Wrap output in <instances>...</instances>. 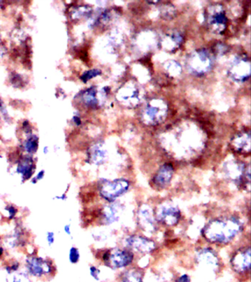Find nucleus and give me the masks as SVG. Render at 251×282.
<instances>
[{"label":"nucleus","instance_id":"obj_18","mask_svg":"<svg viewBox=\"0 0 251 282\" xmlns=\"http://www.w3.org/2000/svg\"><path fill=\"white\" fill-rule=\"evenodd\" d=\"M232 147L239 153H249L251 151V134L243 132L236 135L231 142Z\"/></svg>","mask_w":251,"mask_h":282},{"label":"nucleus","instance_id":"obj_1","mask_svg":"<svg viewBox=\"0 0 251 282\" xmlns=\"http://www.w3.org/2000/svg\"><path fill=\"white\" fill-rule=\"evenodd\" d=\"M243 223L236 216L216 217L209 220L202 229L205 240L214 244L229 243L243 230Z\"/></svg>","mask_w":251,"mask_h":282},{"label":"nucleus","instance_id":"obj_3","mask_svg":"<svg viewBox=\"0 0 251 282\" xmlns=\"http://www.w3.org/2000/svg\"><path fill=\"white\" fill-rule=\"evenodd\" d=\"M25 266L29 276L36 278L48 277L55 275V264L49 258H43L32 254L25 260Z\"/></svg>","mask_w":251,"mask_h":282},{"label":"nucleus","instance_id":"obj_4","mask_svg":"<svg viewBox=\"0 0 251 282\" xmlns=\"http://www.w3.org/2000/svg\"><path fill=\"white\" fill-rule=\"evenodd\" d=\"M101 258L103 263L108 267L112 269H121L132 264L134 255L130 250L116 248L105 251Z\"/></svg>","mask_w":251,"mask_h":282},{"label":"nucleus","instance_id":"obj_21","mask_svg":"<svg viewBox=\"0 0 251 282\" xmlns=\"http://www.w3.org/2000/svg\"><path fill=\"white\" fill-rule=\"evenodd\" d=\"M143 272L139 269H129L122 273L120 282H143Z\"/></svg>","mask_w":251,"mask_h":282},{"label":"nucleus","instance_id":"obj_33","mask_svg":"<svg viewBox=\"0 0 251 282\" xmlns=\"http://www.w3.org/2000/svg\"><path fill=\"white\" fill-rule=\"evenodd\" d=\"M64 232L67 236L69 237V238H72V232H71V223H67V224L64 225Z\"/></svg>","mask_w":251,"mask_h":282},{"label":"nucleus","instance_id":"obj_13","mask_svg":"<svg viewBox=\"0 0 251 282\" xmlns=\"http://www.w3.org/2000/svg\"><path fill=\"white\" fill-rule=\"evenodd\" d=\"M195 260L198 264L212 270H216L220 266V258L215 251L208 247H204L198 250Z\"/></svg>","mask_w":251,"mask_h":282},{"label":"nucleus","instance_id":"obj_26","mask_svg":"<svg viewBox=\"0 0 251 282\" xmlns=\"http://www.w3.org/2000/svg\"><path fill=\"white\" fill-rule=\"evenodd\" d=\"M12 282H33L30 279V276L26 272H20L16 273L12 278Z\"/></svg>","mask_w":251,"mask_h":282},{"label":"nucleus","instance_id":"obj_20","mask_svg":"<svg viewBox=\"0 0 251 282\" xmlns=\"http://www.w3.org/2000/svg\"><path fill=\"white\" fill-rule=\"evenodd\" d=\"M39 137L36 134L31 133L27 134V137L23 143V149L27 155L33 156L39 150Z\"/></svg>","mask_w":251,"mask_h":282},{"label":"nucleus","instance_id":"obj_25","mask_svg":"<svg viewBox=\"0 0 251 282\" xmlns=\"http://www.w3.org/2000/svg\"><path fill=\"white\" fill-rule=\"evenodd\" d=\"M80 260V250L75 246H71L68 251V261L71 264H75Z\"/></svg>","mask_w":251,"mask_h":282},{"label":"nucleus","instance_id":"obj_17","mask_svg":"<svg viewBox=\"0 0 251 282\" xmlns=\"http://www.w3.org/2000/svg\"><path fill=\"white\" fill-rule=\"evenodd\" d=\"M77 96L83 102V105L88 108H97L100 105V100L98 98V90L96 87H89L79 93Z\"/></svg>","mask_w":251,"mask_h":282},{"label":"nucleus","instance_id":"obj_31","mask_svg":"<svg viewBox=\"0 0 251 282\" xmlns=\"http://www.w3.org/2000/svg\"><path fill=\"white\" fill-rule=\"evenodd\" d=\"M46 241L49 247H52L55 242V234L52 231H47L46 233Z\"/></svg>","mask_w":251,"mask_h":282},{"label":"nucleus","instance_id":"obj_39","mask_svg":"<svg viewBox=\"0 0 251 282\" xmlns=\"http://www.w3.org/2000/svg\"><path fill=\"white\" fill-rule=\"evenodd\" d=\"M0 239H1V236H0Z\"/></svg>","mask_w":251,"mask_h":282},{"label":"nucleus","instance_id":"obj_32","mask_svg":"<svg viewBox=\"0 0 251 282\" xmlns=\"http://www.w3.org/2000/svg\"><path fill=\"white\" fill-rule=\"evenodd\" d=\"M0 115H2V118H3V119H5V121H8V120L9 119L8 111L6 110V107H5L2 99H0Z\"/></svg>","mask_w":251,"mask_h":282},{"label":"nucleus","instance_id":"obj_16","mask_svg":"<svg viewBox=\"0 0 251 282\" xmlns=\"http://www.w3.org/2000/svg\"><path fill=\"white\" fill-rule=\"evenodd\" d=\"M107 150L102 143H97L89 149L87 161L94 166H101L107 158Z\"/></svg>","mask_w":251,"mask_h":282},{"label":"nucleus","instance_id":"obj_14","mask_svg":"<svg viewBox=\"0 0 251 282\" xmlns=\"http://www.w3.org/2000/svg\"><path fill=\"white\" fill-rule=\"evenodd\" d=\"M207 20L210 27L217 33H222L226 29L227 17L221 7L215 5L210 8Z\"/></svg>","mask_w":251,"mask_h":282},{"label":"nucleus","instance_id":"obj_22","mask_svg":"<svg viewBox=\"0 0 251 282\" xmlns=\"http://www.w3.org/2000/svg\"><path fill=\"white\" fill-rule=\"evenodd\" d=\"M160 108L156 107V105H147L144 111V116L148 119L151 120L152 122H158L160 119Z\"/></svg>","mask_w":251,"mask_h":282},{"label":"nucleus","instance_id":"obj_23","mask_svg":"<svg viewBox=\"0 0 251 282\" xmlns=\"http://www.w3.org/2000/svg\"><path fill=\"white\" fill-rule=\"evenodd\" d=\"M91 8L87 6H80L78 8H76L72 11V14H71V17L72 19H75V20H80V19L83 18V17H87L90 16L91 14Z\"/></svg>","mask_w":251,"mask_h":282},{"label":"nucleus","instance_id":"obj_28","mask_svg":"<svg viewBox=\"0 0 251 282\" xmlns=\"http://www.w3.org/2000/svg\"><path fill=\"white\" fill-rule=\"evenodd\" d=\"M20 267V263L17 261H14L11 264H6L5 267V270L8 274H14V273L18 272Z\"/></svg>","mask_w":251,"mask_h":282},{"label":"nucleus","instance_id":"obj_30","mask_svg":"<svg viewBox=\"0 0 251 282\" xmlns=\"http://www.w3.org/2000/svg\"><path fill=\"white\" fill-rule=\"evenodd\" d=\"M45 176V170H41L36 174L35 176H33V177L30 179V183L32 185H36V184L39 183V182L43 180Z\"/></svg>","mask_w":251,"mask_h":282},{"label":"nucleus","instance_id":"obj_40","mask_svg":"<svg viewBox=\"0 0 251 282\" xmlns=\"http://www.w3.org/2000/svg\"><path fill=\"white\" fill-rule=\"evenodd\" d=\"M0 39H1V37H0Z\"/></svg>","mask_w":251,"mask_h":282},{"label":"nucleus","instance_id":"obj_6","mask_svg":"<svg viewBox=\"0 0 251 282\" xmlns=\"http://www.w3.org/2000/svg\"><path fill=\"white\" fill-rule=\"evenodd\" d=\"M154 213L156 222L166 226H176L182 217V212L179 207L171 203L160 204Z\"/></svg>","mask_w":251,"mask_h":282},{"label":"nucleus","instance_id":"obj_37","mask_svg":"<svg viewBox=\"0 0 251 282\" xmlns=\"http://www.w3.org/2000/svg\"><path fill=\"white\" fill-rule=\"evenodd\" d=\"M43 152H44V154H47L48 153H49V147H44Z\"/></svg>","mask_w":251,"mask_h":282},{"label":"nucleus","instance_id":"obj_24","mask_svg":"<svg viewBox=\"0 0 251 282\" xmlns=\"http://www.w3.org/2000/svg\"><path fill=\"white\" fill-rule=\"evenodd\" d=\"M101 70L97 69V68L88 70V71H86L85 72L82 74L81 77H80V80H82L83 83H87V82L90 81V80H91V79L101 75Z\"/></svg>","mask_w":251,"mask_h":282},{"label":"nucleus","instance_id":"obj_7","mask_svg":"<svg viewBox=\"0 0 251 282\" xmlns=\"http://www.w3.org/2000/svg\"><path fill=\"white\" fill-rule=\"evenodd\" d=\"M251 247H242L233 253L230 259L232 269L239 274H246L251 270Z\"/></svg>","mask_w":251,"mask_h":282},{"label":"nucleus","instance_id":"obj_11","mask_svg":"<svg viewBox=\"0 0 251 282\" xmlns=\"http://www.w3.org/2000/svg\"><path fill=\"white\" fill-rule=\"evenodd\" d=\"M174 172V168L170 163L162 165L152 179L153 187L159 190L167 188L173 179Z\"/></svg>","mask_w":251,"mask_h":282},{"label":"nucleus","instance_id":"obj_34","mask_svg":"<svg viewBox=\"0 0 251 282\" xmlns=\"http://www.w3.org/2000/svg\"><path fill=\"white\" fill-rule=\"evenodd\" d=\"M175 282H191V278L189 275L183 274L179 276Z\"/></svg>","mask_w":251,"mask_h":282},{"label":"nucleus","instance_id":"obj_2","mask_svg":"<svg viewBox=\"0 0 251 282\" xmlns=\"http://www.w3.org/2000/svg\"><path fill=\"white\" fill-rule=\"evenodd\" d=\"M131 187V182L124 178L107 180L103 179L98 183V193L101 198L108 203H113L125 195Z\"/></svg>","mask_w":251,"mask_h":282},{"label":"nucleus","instance_id":"obj_29","mask_svg":"<svg viewBox=\"0 0 251 282\" xmlns=\"http://www.w3.org/2000/svg\"><path fill=\"white\" fill-rule=\"evenodd\" d=\"M90 276H91V278L94 279L95 281H99L100 280V274H101V271H100V269L98 267H96L94 265L90 266Z\"/></svg>","mask_w":251,"mask_h":282},{"label":"nucleus","instance_id":"obj_38","mask_svg":"<svg viewBox=\"0 0 251 282\" xmlns=\"http://www.w3.org/2000/svg\"><path fill=\"white\" fill-rule=\"evenodd\" d=\"M4 254V248L2 247H0V258L3 256Z\"/></svg>","mask_w":251,"mask_h":282},{"label":"nucleus","instance_id":"obj_12","mask_svg":"<svg viewBox=\"0 0 251 282\" xmlns=\"http://www.w3.org/2000/svg\"><path fill=\"white\" fill-rule=\"evenodd\" d=\"M36 170V161L33 156L27 154L19 160L15 172L21 176L22 182H25L30 180Z\"/></svg>","mask_w":251,"mask_h":282},{"label":"nucleus","instance_id":"obj_5","mask_svg":"<svg viewBox=\"0 0 251 282\" xmlns=\"http://www.w3.org/2000/svg\"><path fill=\"white\" fill-rule=\"evenodd\" d=\"M212 64L211 55L204 49L193 52L188 58V68L195 75L205 74L211 70Z\"/></svg>","mask_w":251,"mask_h":282},{"label":"nucleus","instance_id":"obj_8","mask_svg":"<svg viewBox=\"0 0 251 282\" xmlns=\"http://www.w3.org/2000/svg\"><path fill=\"white\" fill-rule=\"evenodd\" d=\"M125 242L128 248L139 254H150L156 248L154 241L142 235H130L125 238Z\"/></svg>","mask_w":251,"mask_h":282},{"label":"nucleus","instance_id":"obj_27","mask_svg":"<svg viewBox=\"0 0 251 282\" xmlns=\"http://www.w3.org/2000/svg\"><path fill=\"white\" fill-rule=\"evenodd\" d=\"M4 210L8 214L7 215V217L9 220H13V219L17 217V213H18V210H17V207L13 205V204H8V205L5 206Z\"/></svg>","mask_w":251,"mask_h":282},{"label":"nucleus","instance_id":"obj_19","mask_svg":"<svg viewBox=\"0 0 251 282\" xmlns=\"http://www.w3.org/2000/svg\"><path fill=\"white\" fill-rule=\"evenodd\" d=\"M21 226H17L14 228L11 235L7 238L6 244L11 248H18L19 246H22L24 245L25 242V234H24V230Z\"/></svg>","mask_w":251,"mask_h":282},{"label":"nucleus","instance_id":"obj_10","mask_svg":"<svg viewBox=\"0 0 251 282\" xmlns=\"http://www.w3.org/2000/svg\"><path fill=\"white\" fill-rule=\"evenodd\" d=\"M230 77L236 82H245L250 77V62L247 58L238 57L235 58L228 70Z\"/></svg>","mask_w":251,"mask_h":282},{"label":"nucleus","instance_id":"obj_9","mask_svg":"<svg viewBox=\"0 0 251 282\" xmlns=\"http://www.w3.org/2000/svg\"><path fill=\"white\" fill-rule=\"evenodd\" d=\"M137 222L140 229L147 233L152 234L156 229V220L153 209L147 205L142 204L140 206L137 212Z\"/></svg>","mask_w":251,"mask_h":282},{"label":"nucleus","instance_id":"obj_36","mask_svg":"<svg viewBox=\"0 0 251 282\" xmlns=\"http://www.w3.org/2000/svg\"><path fill=\"white\" fill-rule=\"evenodd\" d=\"M73 123L75 124L76 126H80L82 124V120L80 118V116L79 115H74L72 117Z\"/></svg>","mask_w":251,"mask_h":282},{"label":"nucleus","instance_id":"obj_15","mask_svg":"<svg viewBox=\"0 0 251 282\" xmlns=\"http://www.w3.org/2000/svg\"><path fill=\"white\" fill-rule=\"evenodd\" d=\"M117 203H109L100 211V220L105 225H112L120 218L122 207Z\"/></svg>","mask_w":251,"mask_h":282},{"label":"nucleus","instance_id":"obj_35","mask_svg":"<svg viewBox=\"0 0 251 282\" xmlns=\"http://www.w3.org/2000/svg\"><path fill=\"white\" fill-rule=\"evenodd\" d=\"M54 200H57V201H65L68 199V195H67V192L64 193V194H61V195H57L53 197Z\"/></svg>","mask_w":251,"mask_h":282}]
</instances>
